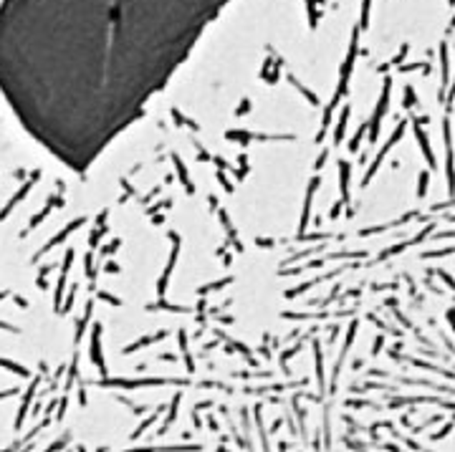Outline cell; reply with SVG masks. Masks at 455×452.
I'll return each mask as SVG.
<instances>
[{
    "label": "cell",
    "instance_id": "1",
    "mask_svg": "<svg viewBox=\"0 0 455 452\" xmlns=\"http://www.w3.org/2000/svg\"><path fill=\"white\" fill-rule=\"evenodd\" d=\"M228 0H3L0 91L61 162L91 165Z\"/></svg>",
    "mask_w": 455,
    "mask_h": 452
}]
</instances>
